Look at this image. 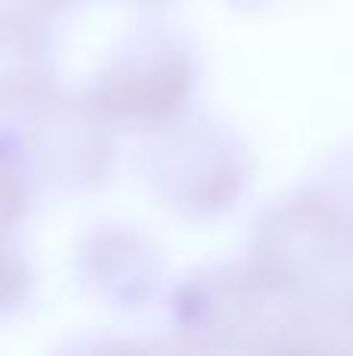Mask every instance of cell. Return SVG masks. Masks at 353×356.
Segmentation results:
<instances>
[{
	"mask_svg": "<svg viewBox=\"0 0 353 356\" xmlns=\"http://www.w3.org/2000/svg\"><path fill=\"white\" fill-rule=\"evenodd\" d=\"M322 191H325V197L335 203L338 216L344 219V225H347V232L353 238V156H344V160L338 163L335 178H331Z\"/></svg>",
	"mask_w": 353,
	"mask_h": 356,
	"instance_id": "ba28073f",
	"label": "cell"
},
{
	"mask_svg": "<svg viewBox=\"0 0 353 356\" xmlns=\"http://www.w3.org/2000/svg\"><path fill=\"white\" fill-rule=\"evenodd\" d=\"M310 316L306 297L254 259L194 272L172 300L179 332L219 347H275L306 332Z\"/></svg>",
	"mask_w": 353,
	"mask_h": 356,
	"instance_id": "6da1fadb",
	"label": "cell"
},
{
	"mask_svg": "<svg viewBox=\"0 0 353 356\" xmlns=\"http://www.w3.org/2000/svg\"><path fill=\"white\" fill-rule=\"evenodd\" d=\"M313 316H322L325 322L341 328H353V241L338 257V263L322 275V282L306 294Z\"/></svg>",
	"mask_w": 353,
	"mask_h": 356,
	"instance_id": "52a82bcc",
	"label": "cell"
},
{
	"mask_svg": "<svg viewBox=\"0 0 353 356\" xmlns=\"http://www.w3.org/2000/svg\"><path fill=\"white\" fill-rule=\"evenodd\" d=\"M350 232L322 188L275 200L254 228V263L310 294L350 244Z\"/></svg>",
	"mask_w": 353,
	"mask_h": 356,
	"instance_id": "277c9868",
	"label": "cell"
},
{
	"mask_svg": "<svg viewBox=\"0 0 353 356\" xmlns=\"http://www.w3.org/2000/svg\"><path fill=\"white\" fill-rule=\"evenodd\" d=\"M150 135L144 178L172 213L206 219L231 209L247 184L250 163L229 129L210 119H175Z\"/></svg>",
	"mask_w": 353,
	"mask_h": 356,
	"instance_id": "7a4b0ae2",
	"label": "cell"
},
{
	"mask_svg": "<svg viewBox=\"0 0 353 356\" xmlns=\"http://www.w3.org/2000/svg\"><path fill=\"white\" fill-rule=\"evenodd\" d=\"M197 88V60L169 29H141L122 38L100 66L88 97L113 125L156 131L185 116Z\"/></svg>",
	"mask_w": 353,
	"mask_h": 356,
	"instance_id": "3957f363",
	"label": "cell"
},
{
	"mask_svg": "<svg viewBox=\"0 0 353 356\" xmlns=\"http://www.w3.org/2000/svg\"><path fill=\"white\" fill-rule=\"evenodd\" d=\"M116 125L91 97H63L44 106L38 125V160L63 191L104 184L116 163Z\"/></svg>",
	"mask_w": 353,
	"mask_h": 356,
	"instance_id": "5b68a950",
	"label": "cell"
},
{
	"mask_svg": "<svg viewBox=\"0 0 353 356\" xmlns=\"http://www.w3.org/2000/svg\"><path fill=\"white\" fill-rule=\"evenodd\" d=\"M147 3H156V0H147Z\"/></svg>",
	"mask_w": 353,
	"mask_h": 356,
	"instance_id": "9c48e42d",
	"label": "cell"
},
{
	"mask_svg": "<svg viewBox=\"0 0 353 356\" xmlns=\"http://www.w3.org/2000/svg\"><path fill=\"white\" fill-rule=\"evenodd\" d=\"M81 282L116 309H141L163 278V257L129 225H97L79 250Z\"/></svg>",
	"mask_w": 353,
	"mask_h": 356,
	"instance_id": "8992f818",
	"label": "cell"
}]
</instances>
